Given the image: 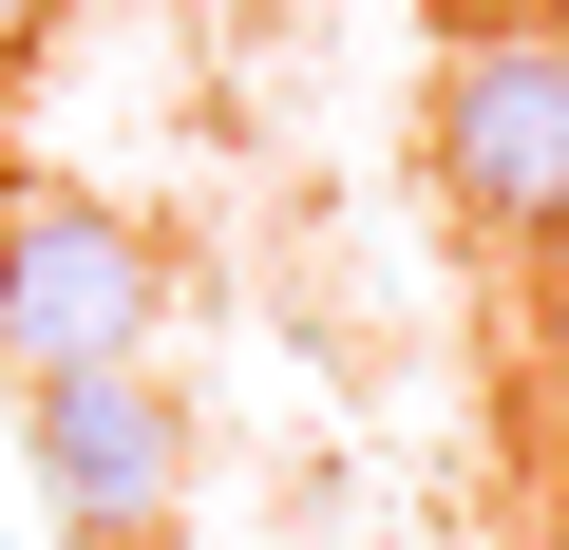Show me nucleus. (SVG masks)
<instances>
[{"label": "nucleus", "instance_id": "nucleus-1", "mask_svg": "<svg viewBox=\"0 0 569 550\" xmlns=\"http://www.w3.org/2000/svg\"><path fill=\"white\" fill-rule=\"evenodd\" d=\"M437 190L493 266L569 247V20H475L437 58Z\"/></svg>", "mask_w": 569, "mask_h": 550}, {"label": "nucleus", "instance_id": "nucleus-2", "mask_svg": "<svg viewBox=\"0 0 569 550\" xmlns=\"http://www.w3.org/2000/svg\"><path fill=\"white\" fill-rule=\"evenodd\" d=\"M0 361L58 380V361H152V228L114 190H0Z\"/></svg>", "mask_w": 569, "mask_h": 550}, {"label": "nucleus", "instance_id": "nucleus-3", "mask_svg": "<svg viewBox=\"0 0 569 550\" xmlns=\"http://www.w3.org/2000/svg\"><path fill=\"white\" fill-rule=\"evenodd\" d=\"M20 437H39V493H58L96 550H152V531L190 512V418H171L152 361H58V380H20Z\"/></svg>", "mask_w": 569, "mask_h": 550}, {"label": "nucleus", "instance_id": "nucleus-4", "mask_svg": "<svg viewBox=\"0 0 569 550\" xmlns=\"http://www.w3.org/2000/svg\"><path fill=\"white\" fill-rule=\"evenodd\" d=\"M39 39H58V0H0V77H20V58H39Z\"/></svg>", "mask_w": 569, "mask_h": 550}, {"label": "nucleus", "instance_id": "nucleus-5", "mask_svg": "<svg viewBox=\"0 0 569 550\" xmlns=\"http://www.w3.org/2000/svg\"><path fill=\"white\" fill-rule=\"evenodd\" d=\"M437 20H456V39H475V20H569V0H437Z\"/></svg>", "mask_w": 569, "mask_h": 550}]
</instances>
